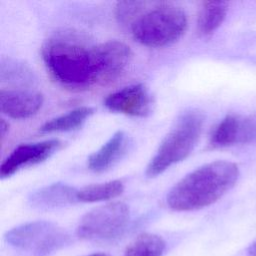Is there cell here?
<instances>
[{"label": "cell", "mask_w": 256, "mask_h": 256, "mask_svg": "<svg viewBox=\"0 0 256 256\" xmlns=\"http://www.w3.org/2000/svg\"><path fill=\"white\" fill-rule=\"evenodd\" d=\"M42 59L50 76L70 90L97 85L96 45L73 31L58 32L42 46Z\"/></svg>", "instance_id": "obj_1"}, {"label": "cell", "mask_w": 256, "mask_h": 256, "mask_svg": "<svg viewBox=\"0 0 256 256\" xmlns=\"http://www.w3.org/2000/svg\"><path fill=\"white\" fill-rule=\"evenodd\" d=\"M239 177L238 166L217 160L193 170L178 181L167 194V204L175 211L199 210L218 201Z\"/></svg>", "instance_id": "obj_2"}, {"label": "cell", "mask_w": 256, "mask_h": 256, "mask_svg": "<svg viewBox=\"0 0 256 256\" xmlns=\"http://www.w3.org/2000/svg\"><path fill=\"white\" fill-rule=\"evenodd\" d=\"M150 5V3H149ZM188 18L185 11L167 2L153 3L130 25L135 41L150 48H161L177 42L186 32Z\"/></svg>", "instance_id": "obj_3"}, {"label": "cell", "mask_w": 256, "mask_h": 256, "mask_svg": "<svg viewBox=\"0 0 256 256\" xmlns=\"http://www.w3.org/2000/svg\"><path fill=\"white\" fill-rule=\"evenodd\" d=\"M204 115L198 110L183 112L160 143L146 167V175L156 177L172 165L187 158L203 130Z\"/></svg>", "instance_id": "obj_4"}, {"label": "cell", "mask_w": 256, "mask_h": 256, "mask_svg": "<svg viewBox=\"0 0 256 256\" xmlns=\"http://www.w3.org/2000/svg\"><path fill=\"white\" fill-rule=\"evenodd\" d=\"M4 238L10 246L33 256H49L71 241L62 227L43 220L18 225L7 231Z\"/></svg>", "instance_id": "obj_5"}, {"label": "cell", "mask_w": 256, "mask_h": 256, "mask_svg": "<svg viewBox=\"0 0 256 256\" xmlns=\"http://www.w3.org/2000/svg\"><path fill=\"white\" fill-rule=\"evenodd\" d=\"M129 220V207L123 202H112L87 212L80 220L76 233L89 241H110L124 233Z\"/></svg>", "instance_id": "obj_6"}, {"label": "cell", "mask_w": 256, "mask_h": 256, "mask_svg": "<svg viewBox=\"0 0 256 256\" xmlns=\"http://www.w3.org/2000/svg\"><path fill=\"white\" fill-rule=\"evenodd\" d=\"M132 56L130 47L118 40L96 45L97 85H107L118 79L130 64Z\"/></svg>", "instance_id": "obj_7"}, {"label": "cell", "mask_w": 256, "mask_h": 256, "mask_svg": "<svg viewBox=\"0 0 256 256\" xmlns=\"http://www.w3.org/2000/svg\"><path fill=\"white\" fill-rule=\"evenodd\" d=\"M104 105L112 112L143 118L151 113L153 98L149 89L138 83L109 94L104 100Z\"/></svg>", "instance_id": "obj_8"}, {"label": "cell", "mask_w": 256, "mask_h": 256, "mask_svg": "<svg viewBox=\"0 0 256 256\" xmlns=\"http://www.w3.org/2000/svg\"><path fill=\"white\" fill-rule=\"evenodd\" d=\"M60 147L61 141L58 139L25 143L17 146L1 164V178H8L23 168L42 163L51 157Z\"/></svg>", "instance_id": "obj_9"}, {"label": "cell", "mask_w": 256, "mask_h": 256, "mask_svg": "<svg viewBox=\"0 0 256 256\" xmlns=\"http://www.w3.org/2000/svg\"><path fill=\"white\" fill-rule=\"evenodd\" d=\"M43 102V95L32 89L0 90V110L13 119H27L35 115Z\"/></svg>", "instance_id": "obj_10"}, {"label": "cell", "mask_w": 256, "mask_h": 256, "mask_svg": "<svg viewBox=\"0 0 256 256\" xmlns=\"http://www.w3.org/2000/svg\"><path fill=\"white\" fill-rule=\"evenodd\" d=\"M78 189L65 184L53 183L34 191L28 198L31 207L39 210H50L65 207L78 202Z\"/></svg>", "instance_id": "obj_11"}, {"label": "cell", "mask_w": 256, "mask_h": 256, "mask_svg": "<svg viewBox=\"0 0 256 256\" xmlns=\"http://www.w3.org/2000/svg\"><path fill=\"white\" fill-rule=\"evenodd\" d=\"M128 144L129 139L124 131L115 132L97 151L88 157V168L95 173L107 171L123 157Z\"/></svg>", "instance_id": "obj_12"}, {"label": "cell", "mask_w": 256, "mask_h": 256, "mask_svg": "<svg viewBox=\"0 0 256 256\" xmlns=\"http://www.w3.org/2000/svg\"><path fill=\"white\" fill-rule=\"evenodd\" d=\"M0 80L2 83L16 86L14 89H30L37 83L33 70L26 64L13 59L2 60Z\"/></svg>", "instance_id": "obj_13"}, {"label": "cell", "mask_w": 256, "mask_h": 256, "mask_svg": "<svg viewBox=\"0 0 256 256\" xmlns=\"http://www.w3.org/2000/svg\"><path fill=\"white\" fill-rule=\"evenodd\" d=\"M228 11V3L223 1H205L201 5L197 18V31L201 36H210L223 23Z\"/></svg>", "instance_id": "obj_14"}, {"label": "cell", "mask_w": 256, "mask_h": 256, "mask_svg": "<svg viewBox=\"0 0 256 256\" xmlns=\"http://www.w3.org/2000/svg\"><path fill=\"white\" fill-rule=\"evenodd\" d=\"M93 113L94 109L89 106H81L75 108L65 114L45 122L40 127V131L43 133H53L69 132L79 129L89 119V117L93 115Z\"/></svg>", "instance_id": "obj_15"}, {"label": "cell", "mask_w": 256, "mask_h": 256, "mask_svg": "<svg viewBox=\"0 0 256 256\" xmlns=\"http://www.w3.org/2000/svg\"><path fill=\"white\" fill-rule=\"evenodd\" d=\"M124 191V184L120 180H111L103 183L92 184L78 189V202L92 203L110 200L118 197Z\"/></svg>", "instance_id": "obj_16"}, {"label": "cell", "mask_w": 256, "mask_h": 256, "mask_svg": "<svg viewBox=\"0 0 256 256\" xmlns=\"http://www.w3.org/2000/svg\"><path fill=\"white\" fill-rule=\"evenodd\" d=\"M165 247L166 243L161 236L143 233L127 247L123 256H162Z\"/></svg>", "instance_id": "obj_17"}, {"label": "cell", "mask_w": 256, "mask_h": 256, "mask_svg": "<svg viewBox=\"0 0 256 256\" xmlns=\"http://www.w3.org/2000/svg\"><path fill=\"white\" fill-rule=\"evenodd\" d=\"M238 119L239 115L236 114H229L225 116L214 128L210 137V145L216 148L235 145Z\"/></svg>", "instance_id": "obj_18"}, {"label": "cell", "mask_w": 256, "mask_h": 256, "mask_svg": "<svg viewBox=\"0 0 256 256\" xmlns=\"http://www.w3.org/2000/svg\"><path fill=\"white\" fill-rule=\"evenodd\" d=\"M150 2L145 1H121L115 6L114 13L119 23L132 24L133 21L147 8Z\"/></svg>", "instance_id": "obj_19"}, {"label": "cell", "mask_w": 256, "mask_h": 256, "mask_svg": "<svg viewBox=\"0 0 256 256\" xmlns=\"http://www.w3.org/2000/svg\"><path fill=\"white\" fill-rule=\"evenodd\" d=\"M256 141V113L240 116L238 119L236 144H247Z\"/></svg>", "instance_id": "obj_20"}, {"label": "cell", "mask_w": 256, "mask_h": 256, "mask_svg": "<svg viewBox=\"0 0 256 256\" xmlns=\"http://www.w3.org/2000/svg\"><path fill=\"white\" fill-rule=\"evenodd\" d=\"M8 129H9V124L4 120V119H1V122H0V138H1V143H3L4 141V138L8 132Z\"/></svg>", "instance_id": "obj_21"}, {"label": "cell", "mask_w": 256, "mask_h": 256, "mask_svg": "<svg viewBox=\"0 0 256 256\" xmlns=\"http://www.w3.org/2000/svg\"><path fill=\"white\" fill-rule=\"evenodd\" d=\"M249 256H256V240L248 248Z\"/></svg>", "instance_id": "obj_22"}, {"label": "cell", "mask_w": 256, "mask_h": 256, "mask_svg": "<svg viewBox=\"0 0 256 256\" xmlns=\"http://www.w3.org/2000/svg\"><path fill=\"white\" fill-rule=\"evenodd\" d=\"M88 256H108L104 253H94V254H91V255H88Z\"/></svg>", "instance_id": "obj_23"}]
</instances>
